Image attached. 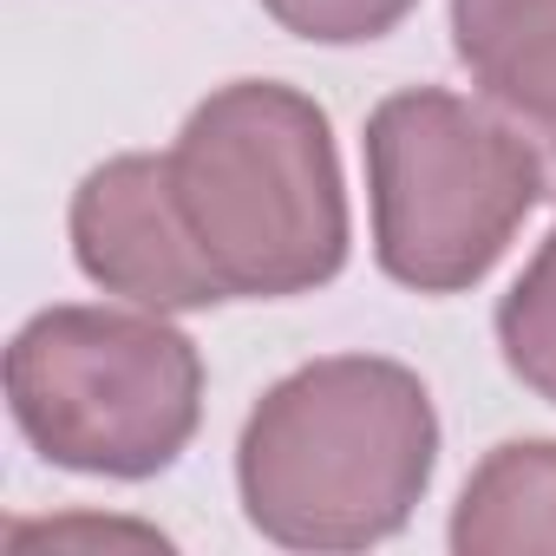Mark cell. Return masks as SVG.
Listing matches in <instances>:
<instances>
[{"label": "cell", "instance_id": "3957f363", "mask_svg": "<svg viewBox=\"0 0 556 556\" xmlns=\"http://www.w3.org/2000/svg\"><path fill=\"white\" fill-rule=\"evenodd\" d=\"M8 400L40 458L92 478H151L197 432L203 361L157 308H47L8 348Z\"/></svg>", "mask_w": 556, "mask_h": 556}, {"label": "cell", "instance_id": "5b68a950", "mask_svg": "<svg viewBox=\"0 0 556 556\" xmlns=\"http://www.w3.org/2000/svg\"><path fill=\"white\" fill-rule=\"evenodd\" d=\"M73 249L79 268L99 289L177 315V308H210L223 302V289L210 282L203 255L190 249L170 184H164V157H112L99 164L79 197H73Z\"/></svg>", "mask_w": 556, "mask_h": 556}, {"label": "cell", "instance_id": "52a82bcc", "mask_svg": "<svg viewBox=\"0 0 556 556\" xmlns=\"http://www.w3.org/2000/svg\"><path fill=\"white\" fill-rule=\"evenodd\" d=\"M458 556H556V439L497 445L452 517Z\"/></svg>", "mask_w": 556, "mask_h": 556}, {"label": "cell", "instance_id": "7a4b0ae2", "mask_svg": "<svg viewBox=\"0 0 556 556\" xmlns=\"http://www.w3.org/2000/svg\"><path fill=\"white\" fill-rule=\"evenodd\" d=\"M439 419L400 361L334 354L275 380L242 426V510L289 549L393 536L432 484Z\"/></svg>", "mask_w": 556, "mask_h": 556}, {"label": "cell", "instance_id": "6da1fadb", "mask_svg": "<svg viewBox=\"0 0 556 556\" xmlns=\"http://www.w3.org/2000/svg\"><path fill=\"white\" fill-rule=\"evenodd\" d=\"M164 184L223 302L308 295L348 262L334 131L289 86L236 79L210 92L164 151Z\"/></svg>", "mask_w": 556, "mask_h": 556}, {"label": "cell", "instance_id": "ba28073f", "mask_svg": "<svg viewBox=\"0 0 556 556\" xmlns=\"http://www.w3.org/2000/svg\"><path fill=\"white\" fill-rule=\"evenodd\" d=\"M497 341H504V361L510 374L556 406V229L549 242L536 249V262L517 275V289L504 295L497 308Z\"/></svg>", "mask_w": 556, "mask_h": 556}, {"label": "cell", "instance_id": "30bf717a", "mask_svg": "<svg viewBox=\"0 0 556 556\" xmlns=\"http://www.w3.org/2000/svg\"><path fill=\"white\" fill-rule=\"evenodd\" d=\"M543 131H549V170H556V125H543Z\"/></svg>", "mask_w": 556, "mask_h": 556}, {"label": "cell", "instance_id": "277c9868", "mask_svg": "<svg viewBox=\"0 0 556 556\" xmlns=\"http://www.w3.org/2000/svg\"><path fill=\"white\" fill-rule=\"evenodd\" d=\"M367 184L380 268L419 295H458L536 210L543 164L504 118L419 86L367 118Z\"/></svg>", "mask_w": 556, "mask_h": 556}, {"label": "cell", "instance_id": "8992f818", "mask_svg": "<svg viewBox=\"0 0 556 556\" xmlns=\"http://www.w3.org/2000/svg\"><path fill=\"white\" fill-rule=\"evenodd\" d=\"M452 34L484 99L556 125V0H452Z\"/></svg>", "mask_w": 556, "mask_h": 556}, {"label": "cell", "instance_id": "9c48e42d", "mask_svg": "<svg viewBox=\"0 0 556 556\" xmlns=\"http://www.w3.org/2000/svg\"><path fill=\"white\" fill-rule=\"evenodd\" d=\"M262 8L282 21L289 34H302V40L361 47V40L393 34V27L413 14V0H262Z\"/></svg>", "mask_w": 556, "mask_h": 556}]
</instances>
